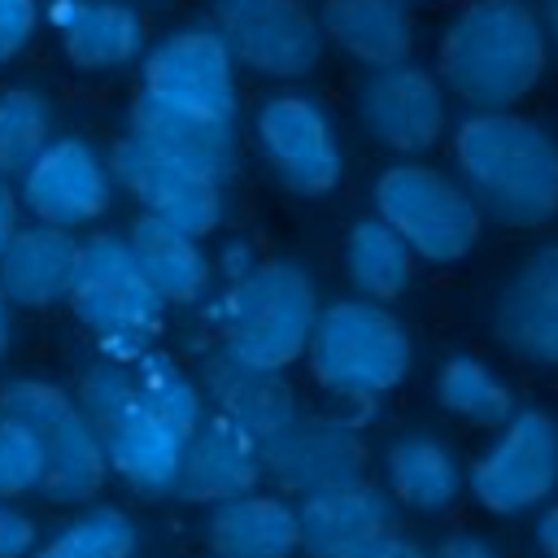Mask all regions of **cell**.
<instances>
[{
  "label": "cell",
  "mask_w": 558,
  "mask_h": 558,
  "mask_svg": "<svg viewBox=\"0 0 558 558\" xmlns=\"http://www.w3.org/2000/svg\"><path fill=\"white\" fill-rule=\"evenodd\" d=\"M257 148L270 166V174L292 196H327L336 192L344 174L340 135L327 118V109L305 92H279L262 100L253 118Z\"/></svg>",
  "instance_id": "obj_11"
},
{
  "label": "cell",
  "mask_w": 558,
  "mask_h": 558,
  "mask_svg": "<svg viewBox=\"0 0 558 558\" xmlns=\"http://www.w3.org/2000/svg\"><path fill=\"white\" fill-rule=\"evenodd\" d=\"M262 475H266L262 440L253 432H244L240 423H231L227 414L209 410L205 423L183 445V466H179L174 493L183 501L218 506V501L262 488Z\"/></svg>",
  "instance_id": "obj_19"
},
{
  "label": "cell",
  "mask_w": 558,
  "mask_h": 558,
  "mask_svg": "<svg viewBox=\"0 0 558 558\" xmlns=\"http://www.w3.org/2000/svg\"><path fill=\"white\" fill-rule=\"evenodd\" d=\"M344 275L366 301H397L410 288L414 275V253L410 244L379 218H357L344 235Z\"/></svg>",
  "instance_id": "obj_28"
},
{
  "label": "cell",
  "mask_w": 558,
  "mask_h": 558,
  "mask_svg": "<svg viewBox=\"0 0 558 558\" xmlns=\"http://www.w3.org/2000/svg\"><path fill=\"white\" fill-rule=\"evenodd\" d=\"M384 475H388L384 488L397 497V506L418 510V514H440L462 493V466L453 449L427 432L397 436L384 453Z\"/></svg>",
  "instance_id": "obj_27"
},
{
  "label": "cell",
  "mask_w": 558,
  "mask_h": 558,
  "mask_svg": "<svg viewBox=\"0 0 558 558\" xmlns=\"http://www.w3.org/2000/svg\"><path fill=\"white\" fill-rule=\"evenodd\" d=\"M541 22H545V31L558 39V0H541Z\"/></svg>",
  "instance_id": "obj_41"
},
{
  "label": "cell",
  "mask_w": 558,
  "mask_h": 558,
  "mask_svg": "<svg viewBox=\"0 0 558 558\" xmlns=\"http://www.w3.org/2000/svg\"><path fill=\"white\" fill-rule=\"evenodd\" d=\"M414 4H423V0H414Z\"/></svg>",
  "instance_id": "obj_43"
},
{
  "label": "cell",
  "mask_w": 558,
  "mask_h": 558,
  "mask_svg": "<svg viewBox=\"0 0 558 558\" xmlns=\"http://www.w3.org/2000/svg\"><path fill=\"white\" fill-rule=\"evenodd\" d=\"M148 283L161 292L166 305H201L214 288V262L209 253L201 248L196 235L153 218V214H140L126 231Z\"/></svg>",
  "instance_id": "obj_25"
},
{
  "label": "cell",
  "mask_w": 558,
  "mask_h": 558,
  "mask_svg": "<svg viewBox=\"0 0 558 558\" xmlns=\"http://www.w3.org/2000/svg\"><path fill=\"white\" fill-rule=\"evenodd\" d=\"M432 558H501L484 536H475V532H449L440 545H436V554Z\"/></svg>",
  "instance_id": "obj_36"
},
{
  "label": "cell",
  "mask_w": 558,
  "mask_h": 558,
  "mask_svg": "<svg viewBox=\"0 0 558 558\" xmlns=\"http://www.w3.org/2000/svg\"><path fill=\"white\" fill-rule=\"evenodd\" d=\"M126 366H131L135 388L144 392V401H148L166 423H174L183 436H192V432L205 423V414H209L205 388H201V379H192L170 353H161V349L153 344V349H144L135 362H126Z\"/></svg>",
  "instance_id": "obj_30"
},
{
  "label": "cell",
  "mask_w": 558,
  "mask_h": 558,
  "mask_svg": "<svg viewBox=\"0 0 558 558\" xmlns=\"http://www.w3.org/2000/svg\"><path fill=\"white\" fill-rule=\"evenodd\" d=\"M126 131L135 140H144L148 148H157V153H170L187 166H201V170L218 174L222 183L235 174V153H240L235 118H201V113L170 109V105L135 92Z\"/></svg>",
  "instance_id": "obj_24"
},
{
  "label": "cell",
  "mask_w": 558,
  "mask_h": 558,
  "mask_svg": "<svg viewBox=\"0 0 558 558\" xmlns=\"http://www.w3.org/2000/svg\"><path fill=\"white\" fill-rule=\"evenodd\" d=\"M9 310H13V301L0 288V362L9 357V344H13V318H9Z\"/></svg>",
  "instance_id": "obj_40"
},
{
  "label": "cell",
  "mask_w": 558,
  "mask_h": 558,
  "mask_svg": "<svg viewBox=\"0 0 558 558\" xmlns=\"http://www.w3.org/2000/svg\"><path fill=\"white\" fill-rule=\"evenodd\" d=\"M39 31V0H0V65L13 61Z\"/></svg>",
  "instance_id": "obj_34"
},
{
  "label": "cell",
  "mask_w": 558,
  "mask_h": 558,
  "mask_svg": "<svg viewBox=\"0 0 558 558\" xmlns=\"http://www.w3.org/2000/svg\"><path fill=\"white\" fill-rule=\"evenodd\" d=\"M262 458L266 475L296 497L366 480V440L349 418L331 414H296L262 440Z\"/></svg>",
  "instance_id": "obj_17"
},
{
  "label": "cell",
  "mask_w": 558,
  "mask_h": 558,
  "mask_svg": "<svg viewBox=\"0 0 558 558\" xmlns=\"http://www.w3.org/2000/svg\"><path fill=\"white\" fill-rule=\"evenodd\" d=\"M52 140V109L35 87H0V174H22Z\"/></svg>",
  "instance_id": "obj_32"
},
{
  "label": "cell",
  "mask_w": 558,
  "mask_h": 558,
  "mask_svg": "<svg viewBox=\"0 0 558 558\" xmlns=\"http://www.w3.org/2000/svg\"><path fill=\"white\" fill-rule=\"evenodd\" d=\"M201 388L209 410L227 414L231 423H240L244 432H253L257 440L275 436L283 423H292L301 414L296 405V388L283 379V371H266L253 366L244 357H235L231 349H209L201 362Z\"/></svg>",
  "instance_id": "obj_20"
},
{
  "label": "cell",
  "mask_w": 558,
  "mask_h": 558,
  "mask_svg": "<svg viewBox=\"0 0 558 558\" xmlns=\"http://www.w3.org/2000/svg\"><path fill=\"white\" fill-rule=\"evenodd\" d=\"M39 549V527L13 497H0V558H31Z\"/></svg>",
  "instance_id": "obj_35"
},
{
  "label": "cell",
  "mask_w": 558,
  "mask_h": 558,
  "mask_svg": "<svg viewBox=\"0 0 558 558\" xmlns=\"http://www.w3.org/2000/svg\"><path fill=\"white\" fill-rule=\"evenodd\" d=\"M78 405L87 410L118 480L144 497H170L179 488L187 436L144 401L126 362L96 357L78 375Z\"/></svg>",
  "instance_id": "obj_4"
},
{
  "label": "cell",
  "mask_w": 558,
  "mask_h": 558,
  "mask_svg": "<svg viewBox=\"0 0 558 558\" xmlns=\"http://www.w3.org/2000/svg\"><path fill=\"white\" fill-rule=\"evenodd\" d=\"M436 401L475 427H501L514 414V392L480 357H449L436 375Z\"/></svg>",
  "instance_id": "obj_29"
},
{
  "label": "cell",
  "mask_w": 558,
  "mask_h": 558,
  "mask_svg": "<svg viewBox=\"0 0 558 558\" xmlns=\"http://www.w3.org/2000/svg\"><path fill=\"white\" fill-rule=\"evenodd\" d=\"M375 214L410 244L418 262L453 266L480 244L484 209L466 192L462 179L423 166V161H397L379 170L375 179Z\"/></svg>",
  "instance_id": "obj_7"
},
{
  "label": "cell",
  "mask_w": 558,
  "mask_h": 558,
  "mask_svg": "<svg viewBox=\"0 0 558 558\" xmlns=\"http://www.w3.org/2000/svg\"><path fill=\"white\" fill-rule=\"evenodd\" d=\"M410 331L397 314L384 310V301L344 296L318 310L305 362L318 388H327L340 401L371 405L375 397L392 392L410 375Z\"/></svg>",
  "instance_id": "obj_6"
},
{
  "label": "cell",
  "mask_w": 558,
  "mask_h": 558,
  "mask_svg": "<svg viewBox=\"0 0 558 558\" xmlns=\"http://www.w3.org/2000/svg\"><path fill=\"white\" fill-rule=\"evenodd\" d=\"M453 166L484 218L545 227L558 218V140L510 109H475L453 126Z\"/></svg>",
  "instance_id": "obj_2"
},
{
  "label": "cell",
  "mask_w": 558,
  "mask_h": 558,
  "mask_svg": "<svg viewBox=\"0 0 558 558\" xmlns=\"http://www.w3.org/2000/svg\"><path fill=\"white\" fill-rule=\"evenodd\" d=\"M44 471H48L44 440L26 423L0 414V497L17 501L26 493H39Z\"/></svg>",
  "instance_id": "obj_33"
},
{
  "label": "cell",
  "mask_w": 558,
  "mask_h": 558,
  "mask_svg": "<svg viewBox=\"0 0 558 558\" xmlns=\"http://www.w3.org/2000/svg\"><path fill=\"white\" fill-rule=\"evenodd\" d=\"M83 240L65 227L31 222L17 227V235L0 248V288L22 310H52L70 301L74 275H78Z\"/></svg>",
  "instance_id": "obj_22"
},
{
  "label": "cell",
  "mask_w": 558,
  "mask_h": 558,
  "mask_svg": "<svg viewBox=\"0 0 558 558\" xmlns=\"http://www.w3.org/2000/svg\"><path fill=\"white\" fill-rule=\"evenodd\" d=\"M209 13L235 61L262 78L296 83L323 61L327 31L305 0H214Z\"/></svg>",
  "instance_id": "obj_9"
},
{
  "label": "cell",
  "mask_w": 558,
  "mask_h": 558,
  "mask_svg": "<svg viewBox=\"0 0 558 558\" xmlns=\"http://www.w3.org/2000/svg\"><path fill=\"white\" fill-rule=\"evenodd\" d=\"M109 166H113V179L140 201L144 214L205 240L209 231H218L222 222V209H227V183L201 166H187L170 153H157L148 148L144 140H135L131 131L113 144L109 153Z\"/></svg>",
  "instance_id": "obj_13"
},
{
  "label": "cell",
  "mask_w": 558,
  "mask_h": 558,
  "mask_svg": "<svg viewBox=\"0 0 558 558\" xmlns=\"http://www.w3.org/2000/svg\"><path fill=\"white\" fill-rule=\"evenodd\" d=\"M257 262H262V257L253 253V244H248V240H227V244H222V253H218V270H222V279H227V283H231V279H244Z\"/></svg>",
  "instance_id": "obj_37"
},
{
  "label": "cell",
  "mask_w": 558,
  "mask_h": 558,
  "mask_svg": "<svg viewBox=\"0 0 558 558\" xmlns=\"http://www.w3.org/2000/svg\"><path fill=\"white\" fill-rule=\"evenodd\" d=\"M48 17L74 70L109 74L144 52V13L126 0H52Z\"/></svg>",
  "instance_id": "obj_21"
},
{
  "label": "cell",
  "mask_w": 558,
  "mask_h": 558,
  "mask_svg": "<svg viewBox=\"0 0 558 558\" xmlns=\"http://www.w3.org/2000/svg\"><path fill=\"white\" fill-rule=\"evenodd\" d=\"M388 558H432V554H423V549H418L414 541H405V536H401V541H397V545L388 549Z\"/></svg>",
  "instance_id": "obj_42"
},
{
  "label": "cell",
  "mask_w": 558,
  "mask_h": 558,
  "mask_svg": "<svg viewBox=\"0 0 558 558\" xmlns=\"http://www.w3.org/2000/svg\"><path fill=\"white\" fill-rule=\"evenodd\" d=\"M235 65L218 26H183L144 52L140 92L201 118H235Z\"/></svg>",
  "instance_id": "obj_12"
},
{
  "label": "cell",
  "mask_w": 558,
  "mask_h": 558,
  "mask_svg": "<svg viewBox=\"0 0 558 558\" xmlns=\"http://www.w3.org/2000/svg\"><path fill=\"white\" fill-rule=\"evenodd\" d=\"M0 414L26 423L48 453V471L39 493L52 506H87L109 475L105 445L78 405V392L70 397L61 384L48 379H9L0 388Z\"/></svg>",
  "instance_id": "obj_8"
},
{
  "label": "cell",
  "mask_w": 558,
  "mask_h": 558,
  "mask_svg": "<svg viewBox=\"0 0 558 558\" xmlns=\"http://www.w3.org/2000/svg\"><path fill=\"white\" fill-rule=\"evenodd\" d=\"M357 122L379 148L418 157L445 135V83L414 61L379 65L357 87Z\"/></svg>",
  "instance_id": "obj_15"
},
{
  "label": "cell",
  "mask_w": 558,
  "mask_h": 558,
  "mask_svg": "<svg viewBox=\"0 0 558 558\" xmlns=\"http://www.w3.org/2000/svg\"><path fill=\"white\" fill-rule=\"evenodd\" d=\"M493 331L514 357L558 366V244H541L514 266L497 296Z\"/></svg>",
  "instance_id": "obj_18"
},
{
  "label": "cell",
  "mask_w": 558,
  "mask_h": 558,
  "mask_svg": "<svg viewBox=\"0 0 558 558\" xmlns=\"http://www.w3.org/2000/svg\"><path fill=\"white\" fill-rule=\"evenodd\" d=\"M558 488V418L549 410H514L497 440L471 466V493L488 514L536 510Z\"/></svg>",
  "instance_id": "obj_10"
},
{
  "label": "cell",
  "mask_w": 558,
  "mask_h": 558,
  "mask_svg": "<svg viewBox=\"0 0 558 558\" xmlns=\"http://www.w3.org/2000/svg\"><path fill=\"white\" fill-rule=\"evenodd\" d=\"M65 305L74 323L96 340L100 357L113 362H135L144 349H153L166 310L161 292L148 283L122 231H100L83 240L78 275Z\"/></svg>",
  "instance_id": "obj_5"
},
{
  "label": "cell",
  "mask_w": 558,
  "mask_h": 558,
  "mask_svg": "<svg viewBox=\"0 0 558 558\" xmlns=\"http://www.w3.org/2000/svg\"><path fill=\"white\" fill-rule=\"evenodd\" d=\"M410 0H327L323 4V31L327 39L357 65L379 70L410 61L414 26L405 13Z\"/></svg>",
  "instance_id": "obj_26"
},
{
  "label": "cell",
  "mask_w": 558,
  "mask_h": 558,
  "mask_svg": "<svg viewBox=\"0 0 558 558\" xmlns=\"http://www.w3.org/2000/svg\"><path fill=\"white\" fill-rule=\"evenodd\" d=\"M296 510L305 558H388L401 541L397 497L371 480L310 493Z\"/></svg>",
  "instance_id": "obj_16"
},
{
  "label": "cell",
  "mask_w": 558,
  "mask_h": 558,
  "mask_svg": "<svg viewBox=\"0 0 558 558\" xmlns=\"http://www.w3.org/2000/svg\"><path fill=\"white\" fill-rule=\"evenodd\" d=\"M135 519L118 506H87L31 558H135Z\"/></svg>",
  "instance_id": "obj_31"
},
{
  "label": "cell",
  "mask_w": 558,
  "mask_h": 558,
  "mask_svg": "<svg viewBox=\"0 0 558 558\" xmlns=\"http://www.w3.org/2000/svg\"><path fill=\"white\" fill-rule=\"evenodd\" d=\"M17 227H22V196H17V187L0 174V248L17 235Z\"/></svg>",
  "instance_id": "obj_38"
},
{
  "label": "cell",
  "mask_w": 558,
  "mask_h": 558,
  "mask_svg": "<svg viewBox=\"0 0 558 558\" xmlns=\"http://www.w3.org/2000/svg\"><path fill=\"white\" fill-rule=\"evenodd\" d=\"M22 209L48 227H87L113 205V166L78 135H52L44 153L17 174Z\"/></svg>",
  "instance_id": "obj_14"
},
{
  "label": "cell",
  "mask_w": 558,
  "mask_h": 558,
  "mask_svg": "<svg viewBox=\"0 0 558 558\" xmlns=\"http://www.w3.org/2000/svg\"><path fill=\"white\" fill-rule=\"evenodd\" d=\"M205 545L214 558H296L301 510L279 493H240L209 510Z\"/></svg>",
  "instance_id": "obj_23"
},
{
  "label": "cell",
  "mask_w": 558,
  "mask_h": 558,
  "mask_svg": "<svg viewBox=\"0 0 558 558\" xmlns=\"http://www.w3.org/2000/svg\"><path fill=\"white\" fill-rule=\"evenodd\" d=\"M318 310L323 301L310 270L296 262L270 257V262H257L244 279H231L205 305V327L235 357L266 371H288L292 362L305 357Z\"/></svg>",
  "instance_id": "obj_3"
},
{
  "label": "cell",
  "mask_w": 558,
  "mask_h": 558,
  "mask_svg": "<svg viewBox=\"0 0 558 558\" xmlns=\"http://www.w3.org/2000/svg\"><path fill=\"white\" fill-rule=\"evenodd\" d=\"M536 545L545 558H558V506H549L541 519H536Z\"/></svg>",
  "instance_id": "obj_39"
},
{
  "label": "cell",
  "mask_w": 558,
  "mask_h": 558,
  "mask_svg": "<svg viewBox=\"0 0 558 558\" xmlns=\"http://www.w3.org/2000/svg\"><path fill=\"white\" fill-rule=\"evenodd\" d=\"M549 65V31L527 0H471L462 4L440 44L436 78L471 109L519 105Z\"/></svg>",
  "instance_id": "obj_1"
}]
</instances>
